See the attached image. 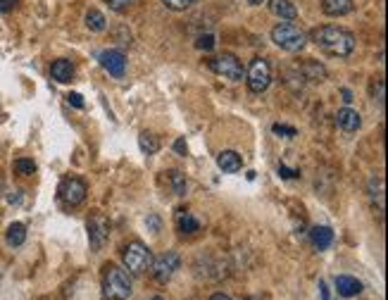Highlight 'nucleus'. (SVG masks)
<instances>
[{
    "instance_id": "1",
    "label": "nucleus",
    "mask_w": 388,
    "mask_h": 300,
    "mask_svg": "<svg viewBox=\"0 0 388 300\" xmlns=\"http://www.w3.org/2000/svg\"><path fill=\"white\" fill-rule=\"evenodd\" d=\"M310 41H312L319 50H324L327 55H334V58H348V55H353V50H355L353 31L331 27V24L312 29Z\"/></svg>"
},
{
    "instance_id": "2",
    "label": "nucleus",
    "mask_w": 388,
    "mask_h": 300,
    "mask_svg": "<svg viewBox=\"0 0 388 300\" xmlns=\"http://www.w3.org/2000/svg\"><path fill=\"white\" fill-rule=\"evenodd\" d=\"M103 291H105L107 300H127L131 298V279H129L127 270L117 265H105V274H103Z\"/></svg>"
},
{
    "instance_id": "3",
    "label": "nucleus",
    "mask_w": 388,
    "mask_h": 300,
    "mask_svg": "<svg viewBox=\"0 0 388 300\" xmlns=\"http://www.w3.org/2000/svg\"><path fill=\"white\" fill-rule=\"evenodd\" d=\"M272 41L281 50H286V53H300V50L305 48V43H308V36H305V31L296 27V24L281 22L272 29Z\"/></svg>"
},
{
    "instance_id": "4",
    "label": "nucleus",
    "mask_w": 388,
    "mask_h": 300,
    "mask_svg": "<svg viewBox=\"0 0 388 300\" xmlns=\"http://www.w3.org/2000/svg\"><path fill=\"white\" fill-rule=\"evenodd\" d=\"M122 260H124V267H127L131 274H143L150 270V265H153V253H150V248L146 243L131 241L129 246H124Z\"/></svg>"
},
{
    "instance_id": "5",
    "label": "nucleus",
    "mask_w": 388,
    "mask_h": 300,
    "mask_svg": "<svg viewBox=\"0 0 388 300\" xmlns=\"http://www.w3.org/2000/svg\"><path fill=\"white\" fill-rule=\"evenodd\" d=\"M246 81L250 93H265L272 84V67L265 58H255L246 72Z\"/></svg>"
},
{
    "instance_id": "6",
    "label": "nucleus",
    "mask_w": 388,
    "mask_h": 300,
    "mask_svg": "<svg viewBox=\"0 0 388 300\" xmlns=\"http://www.w3.org/2000/svg\"><path fill=\"white\" fill-rule=\"evenodd\" d=\"M210 69L215 72V74L224 76V79H231V81H241L243 79V65L241 60L236 58V55L231 53H224V55H217V58L210 60Z\"/></svg>"
},
{
    "instance_id": "7",
    "label": "nucleus",
    "mask_w": 388,
    "mask_h": 300,
    "mask_svg": "<svg viewBox=\"0 0 388 300\" xmlns=\"http://www.w3.org/2000/svg\"><path fill=\"white\" fill-rule=\"evenodd\" d=\"M150 267H153V274L160 283H167L181 267V257L174 250H167V253H162V255L155 257Z\"/></svg>"
},
{
    "instance_id": "8",
    "label": "nucleus",
    "mask_w": 388,
    "mask_h": 300,
    "mask_svg": "<svg viewBox=\"0 0 388 300\" xmlns=\"http://www.w3.org/2000/svg\"><path fill=\"white\" fill-rule=\"evenodd\" d=\"M86 193H89L86 184L81 179H76V177H69V179H65L60 184V200L65 205H69V208H76V205L84 203Z\"/></svg>"
},
{
    "instance_id": "9",
    "label": "nucleus",
    "mask_w": 388,
    "mask_h": 300,
    "mask_svg": "<svg viewBox=\"0 0 388 300\" xmlns=\"http://www.w3.org/2000/svg\"><path fill=\"white\" fill-rule=\"evenodd\" d=\"M89 236H91V246L96 250H100L105 246L107 236H110V222L103 215H93L89 219Z\"/></svg>"
},
{
    "instance_id": "10",
    "label": "nucleus",
    "mask_w": 388,
    "mask_h": 300,
    "mask_svg": "<svg viewBox=\"0 0 388 300\" xmlns=\"http://www.w3.org/2000/svg\"><path fill=\"white\" fill-rule=\"evenodd\" d=\"M100 65L103 69L110 72L117 79H122L124 72H127V58H124L122 50H105V53H100Z\"/></svg>"
},
{
    "instance_id": "11",
    "label": "nucleus",
    "mask_w": 388,
    "mask_h": 300,
    "mask_svg": "<svg viewBox=\"0 0 388 300\" xmlns=\"http://www.w3.org/2000/svg\"><path fill=\"white\" fill-rule=\"evenodd\" d=\"M336 124H338L345 133H355L362 127V117L353 107H343V110H338V115H336Z\"/></svg>"
},
{
    "instance_id": "12",
    "label": "nucleus",
    "mask_w": 388,
    "mask_h": 300,
    "mask_svg": "<svg viewBox=\"0 0 388 300\" xmlns=\"http://www.w3.org/2000/svg\"><path fill=\"white\" fill-rule=\"evenodd\" d=\"M217 164H219L222 172L236 174V172H241L243 160H241L239 153H234V150H222V153L217 155Z\"/></svg>"
},
{
    "instance_id": "13",
    "label": "nucleus",
    "mask_w": 388,
    "mask_h": 300,
    "mask_svg": "<svg viewBox=\"0 0 388 300\" xmlns=\"http://www.w3.org/2000/svg\"><path fill=\"white\" fill-rule=\"evenodd\" d=\"M336 291L343 298H355L362 293V283L355 277H336Z\"/></svg>"
},
{
    "instance_id": "14",
    "label": "nucleus",
    "mask_w": 388,
    "mask_h": 300,
    "mask_svg": "<svg viewBox=\"0 0 388 300\" xmlns=\"http://www.w3.org/2000/svg\"><path fill=\"white\" fill-rule=\"evenodd\" d=\"M50 76L58 84H67V81L74 79V65L69 60H55L53 67H50Z\"/></svg>"
},
{
    "instance_id": "15",
    "label": "nucleus",
    "mask_w": 388,
    "mask_h": 300,
    "mask_svg": "<svg viewBox=\"0 0 388 300\" xmlns=\"http://www.w3.org/2000/svg\"><path fill=\"white\" fill-rule=\"evenodd\" d=\"M177 229L181 231V234L193 236V234H198V231H200V222L195 219V217L191 215V212L179 210V212H177Z\"/></svg>"
},
{
    "instance_id": "16",
    "label": "nucleus",
    "mask_w": 388,
    "mask_h": 300,
    "mask_svg": "<svg viewBox=\"0 0 388 300\" xmlns=\"http://www.w3.org/2000/svg\"><path fill=\"white\" fill-rule=\"evenodd\" d=\"M310 239H312V246L317 248V250H327L331 243H334V231H331L329 226H314V229L310 231Z\"/></svg>"
},
{
    "instance_id": "17",
    "label": "nucleus",
    "mask_w": 388,
    "mask_h": 300,
    "mask_svg": "<svg viewBox=\"0 0 388 300\" xmlns=\"http://www.w3.org/2000/svg\"><path fill=\"white\" fill-rule=\"evenodd\" d=\"M269 10L281 19H296L298 17V10L291 0H269Z\"/></svg>"
},
{
    "instance_id": "18",
    "label": "nucleus",
    "mask_w": 388,
    "mask_h": 300,
    "mask_svg": "<svg viewBox=\"0 0 388 300\" xmlns=\"http://www.w3.org/2000/svg\"><path fill=\"white\" fill-rule=\"evenodd\" d=\"M322 10L331 17H341L353 10V0H322Z\"/></svg>"
},
{
    "instance_id": "19",
    "label": "nucleus",
    "mask_w": 388,
    "mask_h": 300,
    "mask_svg": "<svg viewBox=\"0 0 388 300\" xmlns=\"http://www.w3.org/2000/svg\"><path fill=\"white\" fill-rule=\"evenodd\" d=\"M5 239H8V246L19 248L24 241H27V226H24L22 222H14V224L8 226V234H5Z\"/></svg>"
},
{
    "instance_id": "20",
    "label": "nucleus",
    "mask_w": 388,
    "mask_h": 300,
    "mask_svg": "<svg viewBox=\"0 0 388 300\" xmlns=\"http://www.w3.org/2000/svg\"><path fill=\"white\" fill-rule=\"evenodd\" d=\"M138 146H141V150L146 155H155L160 150V141H158V136H155V133L143 131L141 136H138Z\"/></svg>"
},
{
    "instance_id": "21",
    "label": "nucleus",
    "mask_w": 388,
    "mask_h": 300,
    "mask_svg": "<svg viewBox=\"0 0 388 300\" xmlns=\"http://www.w3.org/2000/svg\"><path fill=\"white\" fill-rule=\"evenodd\" d=\"M86 27L91 31H105V27H107L105 14L98 12V10H89V12H86Z\"/></svg>"
},
{
    "instance_id": "22",
    "label": "nucleus",
    "mask_w": 388,
    "mask_h": 300,
    "mask_svg": "<svg viewBox=\"0 0 388 300\" xmlns=\"http://www.w3.org/2000/svg\"><path fill=\"white\" fill-rule=\"evenodd\" d=\"M303 72L308 74V79H312V81H324V79H327V69H324L319 62H308V65H303Z\"/></svg>"
},
{
    "instance_id": "23",
    "label": "nucleus",
    "mask_w": 388,
    "mask_h": 300,
    "mask_svg": "<svg viewBox=\"0 0 388 300\" xmlns=\"http://www.w3.org/2000/svg\"><path fill=\"white\" fill-rule=\"evenodd\" d=\"M14 172L22 174V177H29V174L36 172V162H34V160H27V158L14 160Z\"/></svg>"
},
{
    "instance_id": "24",
    "label": "nucleus",
    "mask_w": 388,
    "mask_h": 300,
    "mask_svg": "<svg viewBox=\"0 0 388 300\" xmlns=\"http://www.w3.org/2000/svg\"><path fill=\"white\" fill-rule=\"evenodd\" d=\"M172 186H174V193L177 195H186V191H188V181H186V177L181 172H172Z\"/></svg>"
},
{
    "instance_id": "25",
    "label": "nucleus",
    "mask_w": 388,
    "mask_h": 300,
    "mask_svg": "<svg viewBox=\"0 0 388 300\" xmlns=\"http://www.w3.org/2000/svg\"><path fill=\"white\" fill-rule=\"evenodd\" d=\"M193 3H195V0H162L164 8L174 10V12H181V10H188Z\"/></svg>"
},
{
    "instance_id": "26",
    "label": "nucleus",
    "mask_w": 388,
    "mask_h": 300,
    "mask_svg": "<svg viewBox=\"0 0 388 300\" xmlns=\"http://www.w3.org/2000/svg\"><path fill=\"white\" fill-rule=\"evenodd\" d=\"M107 5H110V10H115V12H124V10L131 8L136 0H105Z\"/></svg>"
},
{
    "instance_id": "27",
    "label": "nucleus",
    "mask_w": 388,
    "mask_h": 300,
    "mask_svg": "<svg viewBox=\"0 0 388 300\" xmlns=\"http://www.w3.org/2000/svg\"><path fill=\"white\" fill-rule=\"evenodd\" d=\"M195 45H198L200 50H212V48H215V36H212V34L200 36V39L195 41Z\"/></svg>"
},
{
    "instance_id": "28",
    "label": "nucleus",
    "mask_w": 388,
    "mask_h": 300,
    "mask_svg": "<svg viewBox=\"0 0 388 300\" xmlns=\"http://www.w3.org/2000/svg\"><path fill=\"white\" fill-rule=\"evenodd\" d=\"M272 131L279 133V136H286V138H291V136H296V133H298L293 127H283V124H274Z\"/></svg>"
},
{
    "instance_id": "29",
    "label": "nucleus",
    "mask_w": 388,
    "mask_h": 300,
    "mask_svg": "<svg viewBox=\"0 0 388 300\" xmlns=\"http://www.w3.org/2000/svg\"><path fill=\"white\" fill-rule=\"evenodd\" d=\"M279 174H281L283 179H298L300 169H288L286 164H279Z\"/></svg>"
},
{
    "instance_id": "30",
    "label": "nucleus",
    "mask_w": 388,
    "mask_h": 300,
    "mask_svg": "<svg viewBox=\"0 0 388 300\" xmlns=\"http://www.w3.org/2000/svg\"><path fill=\"white\" fill-rule=\"evenodd\" d=\"M67 100H69V105H74L76 110H84V100H81L79 93H69V96H67Z\"/></svg>"
},
{
    "instance_id": "31",
    "label": "nucleus",
    "mask_w": 388,
    "mask_h": 300,
    "mask_svg": "<svg viewBox=\"0 0 388 300\" xmlns=\"http://www.w3.org/2000/svg\"><path fill=\"white\" fill-rule=\"evenodd\" d=\"M319 296H322V300H334V296H331V288L327 281H319Z\"/></svg>"
},
{
    "instance_id": "32",
    "label": "nucleus",
    "mask_w": 388,
    "mask_h": 300,
    "mask_svg": "<svg viewBox=\"0 0 388 300\" xmlns=\"http://www.w3.org/2000/svg\"><path fill=\"white\" fill-rule=\"evenodd\" d=\"M17 3L19 0H0V12H10Z\"/></svg>"
},
{
    "instance_id": "33",
    "label": "nucleus",
    "mask_w": 388,
    "mask_h": 300,
    "mask_svg": "<svg viewBox=\"0 0 388 300\" xmlns=\"http://www.w3.org/2000/svg\"><path fill=\"white\" fill-rule=\"evenodd\" d=\"M146 224L153 226V234H158V231H160V219H158V217H155V215H150V217H148Z\"/></svg>"
},
{
    "instance_id": "34",
    "label": "nucleus",
    "mask_w": 388,
    "mask_h": 300,
    "mask_svg": "<svg viewBox=\"0 0 388 300\" xmlns=\"http://www.w3.org/2000/svg\"><path fill=\"white\" fill-rule=\"evenodd\" d=\"M174 150H177L179 155H186V153H188V148H186V141H184V138H179V141L174 143Z\"/></svg>"
},
{
    "instance_id": "35",
    "label": "nucleus",
    "mask_w": 388,
    "mask_h": 300,
    "mask_svg": "<svg viewBox=\"0 0 388 300\" xmlns=\"http://www.w3.org/2000/svg\"><path fill=\"white\" fill-rule=\"evenodd\" d=\"M210 300H231L229 296H224V293H215V296H212Z\"/></svg>"
},
{
    "instance_id": "36",
    "label": "nucleus",
    "mask_w": 388,
    "mask_h": 300,
    "mask_svg": "<svg viewBox=\"0 0 388 300\" xmlns=\"http://www.w3.org/2000/svg\"><path fill=\"white\" fill-rule=\"evenodd\" d=\"M343 100H345V103H350V100H353V98H350V91H343Z\"/></svg>"
},
{
    "instance_id": "37",
    "label": "nucleus",
    "mask_w": 388,
    "mask_h": 300,
    "mask_svg": "<svg viewBox=\"0 0 388 300\" xmlns=\"http://www.w3.org/2000/svg\"><path fill=\"white\" fill-rule=\"evenodd\" d=\"M248 3H250V5H262L265 0H248Z\"/></svg>"
},
{
    "instance_id": "38",
    "label": "nucleus",
    "mask_w": 388,
    "mask_h": 300,
    "mask_svg": "<svg viewBox=\"0 0 388 300\" xmlns=\"http://www.w3.org/2000/svg\"><path fill=\"white\" fill-rule=\"evenodd\" d=\"M150 300H167V298H162V296H155V298H150Z\"/></svg>"
},
{
    "instance_id": "39",
    "label": "nucleus",
    "mask_w": 388,
    "mask_h": 300,
    "mask_svg": "<svg viewBox=\"0 0 388 300\" xmlns=\"http://www.w3.org/2000/svg\"><path fill=\"white\" fill-rule=\"evenodd\" d=\"M246 300H260V298H246Z\"/></svg>"
}]
</instances>
